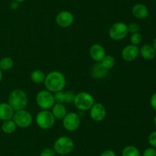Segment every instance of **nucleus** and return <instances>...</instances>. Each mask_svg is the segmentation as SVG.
<instances>
[{
  "mask_svg": "<svg viewBox=\"0 0 156 156\" xmlns=\"http://www.w3.org/2000/svg\"><path fill=\"white\" fill-rule=\"evenodd\" d=\"M44 83L46 90L51 93H56L63 90L66 84V80L65 75L62 72L53 70L46 75Z\"/></svg>",
  "mask_w": 156,
  "mask_h": 156,
  "instance_id": "1",
  "label": "nucleus"
},
{
  "mask_svg": "<svg viewBox=\"0 0 156 156\" xmlns=\"http://www.w3.org/2000/svg\"><path fill=\"white\" fill-rule=\"evenodd\" d=\"M28 98L24 90L16 89L11 92L8 99V103L12 106L14 111L24 110L27 106Z\"/></svg>",
  "mask_w": 156,
  "mask_h": 156,
  "instance_id": "2",
  "label": "nucleus"
},
{
  "mask_svg": "<svg viewBox=\"0 0 156 156\" xmlns=\"http://www.w3.org/2000/svg\"><path fill=\"white\" fill-rule=\"evenodd\" d=\"M53 148L56 154L66 155L73 151L74 148V142L69 136H60L55 140Z\"/></svg>",
  "mask_w": 156,
  "mask_h": 156,
  "instance_id": "3",
  "label": "nucleus"
},
{
  "mask_svg": "<svg viewBox=\"0 0 156 156\" xmlns=\"http://www.w3.org/2000/svg\"><path fill=\"white\" fill-rule=\"evenodd\" d=\"M55 117L49 110H41L37 114L35 122L40 128L47 130L51 128L55 124Z\"/></svg>",
  "mask_w": 156,
  "mask_h": 156,
  "instance_id": "4",
  "label": "nucleus"
},
{
  "mask_svg": "<svg viewBox=\"0 0 156 156\" xmlns=\"http://www.w3.org/2000/svg\"><path fill=\"white\" fill-rule=\"evenodd\" d=\"M95 102L94 98L87 92H80L76 94L74 102L75 106L80 111H88Z\"/></svg>",
  "mask_w": 156,
  "mask_h": 156,
  "instance_id": "5",
  "label": "nucleus"
},
{
  "mask_svg": "<svg viewBox=\"0 0 156 156\" xmlns=\"http://www.w3.org/2000/svg\"><path fill=\"white\" fill-rule=\"evenodd\" d=\"M36 102L41 110H50L55 104L53 93L47 90H41L36 96Z\"/></svg>",
  "mask_w": 156,
  "mask_h": 156,
  "instance_id": "6",
  "label": "nucleus"
},
{
  "mask_svg": "<svg viewBox=\"0 0 156 156\" xmlns=\"http://www.w3.org/2000/svg\"><path fill=\"white\" fill-rule=\"evenodd\" d=\"M127 24L123 21H117L111 25L110 28L108 35L109 37L114 41H120L127 36L128 35Z\"/></svg>",
  "mask_w": 156,
  "mask_h": 156,
  "instance_id": "7",
  "label": "nucleus"
},
{
  "mask_svg": "<svg viewBox=\"0 0 156 156\" xmlns=\"http://www.w3.org/2000/svg\"><path fill=\"white\" fill-rule=\"evenodd\" d=\"M17 127L26 128L30 126L33 122V116L31 113L25 110H21L15 111L12 117Z\"/></svg>",
  "mask_w": 156,
  "mask_h": 156,
  "instance_id": "8",
  "label": "nucleus"
},
{
  "mask_svg": "<svg viewBox=\"0 0 156 156\" xmlns=\"http://www.w3.org/2000/svg\"><path fill=\"white\" fill-rule=\"evenodd\" d=\"M64 128L69 132H74L80 126L81 119L78 113L75 112L68 113L62 119Z\"/></svg>",
  "mask_w": 156,
  "mask_h": 156,
  "instance_id": "9",
  "label": "nucleus"
},
{
  "mask_svg": "<svg viewBox=\"0 0 156 156\" xmlns=\"http://www.w3.org/2000/svg\"><path fill=\"white\" fill-rule=\"evenodd\" d=\"M89 110L91 119L95 122H101L106 117V108L101 102H94Z\"/></svg>",
  "mask_w": 156,
  "mask_h": 156,
  "instance_id": "10",
  "label": "nucleus"
},
{
  "mask_svg": "<svg viewBox=\"0 0 156 156\" xmlns=\"http://www.w3.org/2000/svg\"><path fill=\"white\" fill-rule=\"evenodd\" d=\"M140 54V48L138 46L129 44L124 47L122 50L121 57L123 61L126 62H133L138 58Z\"/></svg>",
  "mask_w": 156,
  "mask_h": 156,
  "instance_id": "11",
  "label": "nucleus"
},
{
  "mask_svg": "<svg viewBox=\"0 0 156 156\" xmlns=\"http://www.w3.org/2000/svg\"><path fill=\"white\" fill-rule=\"evenodd\" d=\"M56 22L61 28H68L74 22V15L69 11H62L56 16Z\"/></svg>",
  "mask_w": 156,
  "mask_h": 156,
  "instance_id": "12",
  "label": "nucleus"
},
{
  "mask_svg": "<svg viewBox=\"0 0 156 156\" xmlns=\"http://www.w3.org/2000/svg\"><path fill=\"white\" fill-rule=\"evenodd\" d=\"M89 55L93 61L101 62L104 57L106 55V50L101 44H94L90 47Z\"/></svg>",
  "mask_w": 156,
  "mask_h": 156,
  "instance_id": "13",
  "label": "nucleus"
},
{
  "mask_svg": "<svg viewBox=\"0 0 156 156\" xmlns=\"http://www.w3.org/2000/svg\"><path fill=\"white\" fill-rule=\"evenodd\" d=\"M132 14L137 19H146L149 15V10L147 6L142 3H137L132 8Z\"/></svg>",
  "mask_w": 156,
  "mask_h": 156,
  "instance_id": "14",
  "label": "nucleus"
},
{
  "mask_svg": "<svg viewBox=\"0 0 156 156\" xmlns=\"http://www.w3.org/2000/svg\"><path fill=\"white\" fill-rule=\"evenodd\" d=\"M108 74V70L102 66L101 62H97L94 64L91 70V75L94 79H103Z\"/></svg>",
  "mask_w": 156,
  "mask_h": 156,
  "instance_id": "15",
  "label": "nucleus"
},
{
  "mask_svg": "<svg viewBox=\"0 0 156 156\" xmlns=\"http://www.w3.org/2000/svg\"><path fill=\"white\" fill-rule=\"evenodd\" d=\"M15 113L13 109L8 102H0V119L2 121L12 119Z\"/></svg>",
  "mask_w": 156,
  "mask_h": 156,
  "instance_id": "16",
  "label": "nucleus"
},
{
  "mask_svg": "<svg viewBox=\"0 0 156 156\" xmlns=\"http://www.w3.org/2000/svg\"><path fill=\"white\" fill-rule=\"evenodd\" d=\"M140 54L141 55L142 58H144L145 60L151 61V60L155 58L156 52L152 45H149V44H144V45L142 46L141 48L140 49Z\"/></svg>",
  "mask_w": 156,
  "mask_h": 156,
  "instance_id": "17",
  "label": "nucleus"
},
{
  "mask_svg": "<svg viewBox=\"0 0 156 156\" xmlns=\"http://www.w3.org/2000/svg\"><path fill=\"white\" fill-rule=\"evenodd\" d=\"M51 112L55 119H62L67 114L66 108L63 103H55L51 108Z\"/></svg>",
  "mask_w": 156,
  "mask_h": 156,
  "instance_id": "18",
  "label": "nucleus"
},
{
  "mask_svg": "<svg viewBox=\"0 0 156 156\" xmlns=\"http://www.w3.org/2000/svg\"><path fill=\"white\" fill-rule=\"evenodd\" d=\"M16 128V124L12 119L3 121L2 124V130L5 134H12V133L15 132Z\"/></svg>",
  "mask_w": 156,
  "mask_h": 156,
  "instance_id": "19",
  "label": "nucleus"
},
{
  "mask_svg": "<svg viewBox=\"0 0 156 156\" xmlns=\"http://www.w3.org/2000/svg\"><path fill=\"white\" fill-rule=\"evenodd\" d=\"M122 156H140V151L137 147L134 145H127L122 150Z\"/></svg>",
  "mask_w": 156,
  "mask_h": 156,
  "instance_id": "20",
  "label": "nucleus"
},
{
  "mask_svg": "<svg viewBox=\"0 0 156 156\" xmlns=\"http://www.w3.org/2000/svg\"><path fill=\"white\" fill-rule=\"evenodd\" d=\"M46 75L44 71L41 70H34L30 73V79L35 84H41L45 80Z\"/></svg>",
  "mask_w": 156,
  "mask_h": 156,
  "instance_id": "21",
  "label": "nucleus"
},
{
  "mask_svg": "<svg viewBox=\"0 0 156 156\" xmlns=\"http://www.w3.org/2000/svg\"><path fill=\"white\" fill-rule=\"evenodd\" d=\"M101 64L102 66H103L104 67H105L107 70H109L114 67V65H115L116 64V60L115 58H114V57L112 56V55L106 54L104 57L103 59L101 60Z\"/></svg>",
  "mask_w": 156,
  "mask_h": 156,
  "instance_id": "22",
  "label": "nucleus"
},
{
  "mask_svg": "<svg viewBox=\"0 0 156 156\" xmlns=\"http://www.w3.org/2000/svg\"><path fill=\"white\" fill-rule=\"evenodd\" d=\"M14 66V61L9 57H4L0 60V69L2 70H9Z\"/></svg>",
  "mask_w": 156,
  "mask_h": 156,
  "instance_id": "23",
  "label": "nucleus"
},
{
  "mask_svg": "<svg viewBox=\"0 0 156 156\" xmlns=\"http://www.w3.org/2000/svg\"><path fill=\"white\" fill-rule=\"evenodd\" d=\"M55 103H63L65 102V92L58 91L53 94Z\"/></svg>",
  "mask_w": 156,
  "mask_h": 156,
  "instance_id": "24",
  "label": "nucleus"
},
{
  "mask_svg": "<svg viewBox=\"0 0 156 156\" xmlns=\"http://www.w3.org/2000/svg\"><path fill=\"white\" fill-rule=\"evenodd\" d=\"M142 35L141 34L137 32V33H133L131 34L130 38H129V40H130L131 44H133V45H138L141 43L142 41Z\"/></svg>",
  "mask_w": 156,
  "mask_h": 156,
  "instance_id": "25",
  "label": "nucleus"
},
{
  "mask_svg": "<svg viewBox=\"0 0 156 156\" xmlns=\"http://www.w3.org/2000/svg\"><path fill=\"white\" fill-rule=\"evenodd\" d=\"M75 94L74 92L71 91V90H67L65 92V102L66 103H72V102H74Z\"/></svg>",
  "mask_w": 156,
  "mask_h": 156,
  "instance_id": "26",
  "label": "nucleus"
},
{
  "mask_svg": "<svg viewBox=\"0 0 156 156\" xmlns=\"http://www.w3.org/2000/svg\"><path fill=\"white\" fill-rule=\"evenodd\" d=\"M127 28H128V32L131 34L137 33V32H139V31H140V24L135 22L130 23L129 25H127Z\"/></svg>",
  "mask_w": 156,
  "mask_h": 156,
  "instance_id": "27",
  "label": "nucleus"
},
{
  "mask_svg": "<svg viewBox=\"0 0 156 156\" xmlns=\"http://www.w3.org/2000/svg\"><path fill=\"white\" fill-rule=\"evenodd\" d=\"M148 142L149 144L153 148H156V130L152 132L149 134V138H148Z\"/></svg>",
  "mask_w": 156,
  "mask_h": 156,
  "instance_id": "28",
  "label": "nucleus"
},
{
  "mask_svg": "<svg viewBox=\"0 0 156 156\" xmlns=\"http://www.w3.org/2000/svg\"><path fill=\"white\" fill-rule=\"evenodd\" d=\"M56 152L53 150V148H46L41 151L40 156H55Z\"/></svg>",
  "mask_w": 156,
  "mask_h": 156,
  "instance_id": "29",
  "label": "nucleus"
},
{
  "mask_svg": "<svg viewBox=\"0 0 156 156\" xmlns=\"http://www.w3.org/2000/svg\"><path fill=\"white\" fill-rule=\"evenodd\" d=\"M143 156H156V149L153 147H149L143 151Z\"/></svg>",
  "mask_w": 156,
  "mask_h": 156,
  "instance_id": "30",
  "label": "nucleus"
},
{
  "mask_svg": "<svg viewBox=\"0 0 156 156\" xmlns=\"http://www.w3.org/2000/svg\"><path fill=\"white\" fill-rule=\"evenodd\" d=\"M100 156H117V154H116L115 151H113V150L108 149L104 151L103 152L100 154Z\"/></svg>",
  "mask_w": 156,
  "mask_h": 156,
  "instance_id": "31",
  "label": "nucleus"
},
{
  "mask_svg": "<svg viewBox=\"0 0 156 156\" xmlns=\"http://www.w3.org/2000/svg\"><path fill=\"white\" fill-rule=\"evenodd\" d=\"M150 105L153 110H156V93L152 94L150 98Z\"/></svg>",
  "mask_w": 156,
  "mask_h": 156,
  "instance_id": "32",
  "label": "nucleus"
},
{
  "mask_svg": "<svg viewBox=\"0 0 156 156\" xmlns=\"http://www.w3.org/2000/svg\"><path fill=\"white\" fill-rule=\"evenodd\" d=\"M18 2H12V3H11V6H10V7H11V9H13V10H16V9H18Z\"/></svg>",
  "mask_w": 156,
  "mask_h": 156,
  "instance_id": "33",
  "label": "nucleus"
},
{
  "mask_svg": "<svg viewBox=\"0 0 156 156\" xmlns=\"http://www.w3.org/2000/svg\"><path fill=\"white\" fill-rule=\"evenodd\" d=\"M152 47H153V48L155 49V52H156V38H154V40H153V42H152Z\"/></svg>",
  "mask_w": 156,
  "mask_h": 156,
  "instance_id": "34",
  "label": "nucleus"
},
{
  "mask_svg": "<svg viewBox=\"0 0 156 156\" xmlns=\"http://www.w3.org/2000/svg\"><path fill=\"white\" fill-rule=\"evenodd\" d=\"M2 76H3V74H2V70L0 69V82L2 81Z\"/></svg>",
  "mask_w": 156,
  "mask_h": 156,
  "instance_id": "35",
  "label": "nucleus"
},
{
  "mask_svg": "<svg viewBox=\"0 0 156 156\" xmlns=\"http://www.w3.org/2000/svg\"><path fill=\"white\" fill-rule=\"evenodd\" d=\"M14 2H16L18 3H21V2H23L26 1V0H13Z\"/></svg>",
  "mask_w": 156,
  "mask_h": 156,
  "instance_id": "36",
  "label": "nucleus"
},
{
  "mask_svg": "<svg viewBox=\"0 0 156 156\" xmlns=\"http://www.w3.org/2000/svg\"><path fill=\"white\" fill-rule=\"evenodd\" d=\"M154 124H155V125L156 126V115L155 116V117H154Z\"/></svg>",
  "mask_w": 156,
  "mask_h": 156,
  "instance_id": "37",
  "label": "nucleus"
}]
</instances>
